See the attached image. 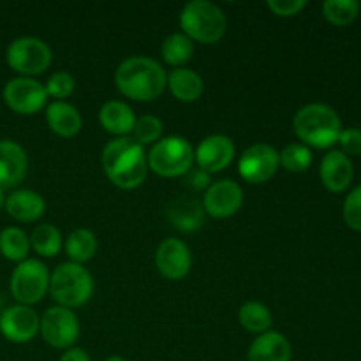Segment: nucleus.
Returning a JSON list of instances; mask_svg holds the SVG:
<instances>
[{
  "instance_id": "obj_1",
  "label": "nucleus",
  "mask_w": 361,
  "mask_h": 361,
  "mask_svg": "<svg viewBox=\"0 0 361 361\" xmlns=\"http://www.w3.org/2000/svg\"><path fill=\"white\" fill-rule=\"evenodd\" d=\"M101 162L109 182L118 189L133 190L147 178V152L133 136L108 141L102 148Z\"/></svg>"
},
{
  "instance_id": "obj_2",
  "label": "nucleus",
  "mask_w": 361,
  "mask_h": 361,
  "mask_svg": "<svg viewBox=\"0 0 361 361\" xmlns=\"http://www.w3.org/2000/svg\"><path fill=\"white\" fill-rule=\"evenodd\" d=\"M166 71L150 56H129L115 71V85L120 94L137 102H150L166 90Z\"/></svg>"
},
{
  "instance_id": "obj_3",
  "label": "nucleus",
  "mask_w": 361,
  "mask_h": 361,
  "mask_svg": "<svg viewBox=\"0 0 361 361\" xmlns=\"http://www.w3.org/2000/svg\"><path fill=\"white\" fill-rule=\"evenodd\" d=\"M293 129L305 147L330 148L338 141L342 123L334 108L312 102L296 111Z\"/></svg>"
},
{
  "instance_id": "obj_4",
  "label": "nucleus",
  "mask_w": 361,
  "mask_h": 361,
  "mask_svg": "<svg viewBox=\"0 0 361 361\" xmlns=\"http://www.w3.org/2000/svg\"><path fill=\"white\" fill-rule=\"evenodd\" d=\"M180 28L182 34L192 42L215 44L221 41L228 28L226 14L210 0H190L180 11Z\"/></svg>"
},
{
  "instance_id": "obj_5",
  "label": "nucleus",
  "mask_w": 361,
  "mask_h": 361,
  "mask_svg": "<svg viewBox=\"0 0 361 361\" xmlns=\"http://www.w3.org/2000/svg\"><path fill=\"white\" fill-rule=\"evenodd\" d=\"M48 293L59 307L78 309L94 295V279L83 264L62 263L49 274Z\"/></svg>"
},
{
  "instance_id": "obj_6",
  "label": "nucleus",
  "mask_w": 361,
  "mask_h": 361,
  "mask_svg": "<svg viewBox=\"0 0 361 361\" xmlns=\"http://www.w3.org/2000/svg\"><path fill=\"white\" fill-rule=\"evenodd\" d=\"M148 169L162 178H178L187 175L194 164V148L185 137L166 136L152 145L147 154Z\"/></svg>"
},
{
  "instance_id": "obj_7",
  "label": "nucleus",
  "mask_w": 361,
  "mask_h": 361,
  "mask_svg": "<svg viewBox=\"0 0 361 361\" xmlns=\"http://www.w3.org/2000/svg\"><path fill=\"white\" fill-rule=\"evenodd\" d=\"M11 295L20 305L32 307L41 302L49 289V271L39 259H25L18 263L11 274Z\"/></svg>"
},
{
  "instance_id": "obj_8",
  "label": "nucleus",
  "mask_w": 361,
  "mask_h": 361,
  "mask_svg": "<svg viewBox=\"0 0 361 361\" xmlns=\"http://www.w3.org/2000/svg\"><path fill=\"white\" fill-rule=\"evenodd\" d=\"M6 60L13 71L25 78L42 74L51 66L53 53L51 48L42 39L25 35L18 37L7 46Z\"/></svg>"
},
{
  "instance_id": "obj_9",
  "label": "nucleus",
  "mask_w": 361,
  "mask_h": 361,
  "mask_svg": "<svg viewBox=\"0 0 361 361\" xmlns=\"http://www.w3.org/2000/svg\"><path fill=\"white\" fill-rule=\"evenodd\" d=\"M39 331H41L46 344L55 349L67 351L80 338V319L71 309L59 305L51 307L41 316Z\"/></svg>"
},
{
  "instance_id": "obj_10",
  "label": "nucleus",
  "mask_w": 361,
  "mask_h": 361,
  "mask_svg": "<svg viewBox=\"0 0 361 361\" xmlns=\"http://www.w3.org/2000/svg\"><path fill=\"white\" fill-rule=\"evenodd\" d=\"M4 101L18 115H35L48 102L44 85L34 78H13L4 87Z\"/></svg>"
},
{
  "instance_id": "obj_11",
  "label": "nucleus",
  "mask_w": 361,
  "mask_h": 361,
  "mask_svg": "<svg viewBox=\"0 0 361 361\" xmlns=\"http://www.w3.org/2000/svg\"><path fill=\"white\" fill-rule=\"evenodd\" d=\"M279 152L268 143L250 145L238 159V173L245 182L264 183L275 176L279 169Z\"/></svg>"
},
{
  "instance_id": "obj_12",
  "label": "nucleus",
  "mask_w": 361,
  "mask_h": 361,
  "mask_svg": "<svg viewBox=\"0 0 361 361\" xmlns=\"http://www.w3.org/2000/svg\"><path fill=\"white\" fill-rule=\"evenodd\" d=\"M243 204V190L235 180H219L210 183L203 194L201 207L214 219L233 217Z\"/></svg>"
},
{
  "instance_id": "obj_13",
  "label": "nucleus",
  "mask_w": 361,
  "mask_h": 361,
  "mask_svg": "<svg viewBox=\"0 0 361 361\" xmlns=\"http://www.w3.org/2000/svg\"><path fill=\"white\" fill-rule=\"evenodd\" d=\"M41 317L32 307L13 305L0 316V334L14 344H27L39 334Z\"/></svg>"
},
{
  "instance_id": "obj_14",
  "label": "nucleus",
  "mask_w": 361,
  "mask_h": 361,
  "mask_svg": "<svg viewBox=\"0 0 361 361\" xmlns=\"http://www.w3.org/2000/svg\"><path fill=\"white\" fill-rule=\"evenodd\" d=\"M233 159H235V143L224 134H212L204 137L194 150V162L208 175L226 169Z\"/></svg>"
},
{
  "instance_id": "obj_15",
  "label": "nucleus",
  "mask_w": 361,
  "mask_h": 361,
  "mask_svg": "<svg viewBox=\"0 0 361 361\" xmlns=\"http://www.w3.org/2000/svg\"><path fill=\"white\" fill-rule=\"evenodd\" d=\"M155 267H157L159 274L168 281H180L190 271L192 254L182 240L168 238L157 247Z\"/></svg>"
},
{
  "instance_id": "obj_16",
  "label": "nucleus",
  "mask_w": 361,
  "mask_h": 361,
  "mask_svg": "<svg viewBox=\"0 0 361 361\" xmlns=\"http://www.w3.org/2000/svg\"><path fill=\"white\" fill-rule=\"evenodd\" d=\"M27 152L16 141H0V189H14L27 175Z\"/></svg>"
},
{
  "instance_id": "obj_17",
  "label": "nucleus",
  "mask_w": 361,
  "mask_h": 361,
  "mask_svg": "<svg viewBox=\"0 0 361 361\" xmlns=\"http://www.w3.org/2000/svg\"><path fill=\"white\" fill-rule=\"evenodd\" d=\"M319 176L323 185L331 192H342L353 180L351 159L341 150H331L321 161Z\"/></svg>"
},
{
  "instance_id": "obj_18",
  "label": "nucleus",
  "mask_w": 361,
  "mask_h": 361,
  "mask_svg": "<svg viewBox=\"0 0 361 361\" xmlns=\"http://www.w3.org/2000/svg\"><path fill=\"white\" fill-rule=\"evenodd\" d=\"M293 348L286 335L267 331L257 335L247 353V361H291Z\"/></svg>"
},
{
  "instance_id": "obj_19",
  "label": "nucleus",
  "mask_w": 361,
  "mask_h": 361,
  "mask_svg": "<svg viewBox=\"0 0 361 361\" xmlns=\"http://www.w3.org/2000/svg\"><path fill=\"white\" fill-rule=\"evenodd\" d=\"M6 212L18 222H35L44 215L46 203L35 190H14L6 200Z\"/></svg>"
},
{
  "instance_id": "obj_20",
  "label": "nucleus",
  "mask_w": 361,
  "mask_h": 361,
  "mask_svg": "<svg viewBox=\"0 0 361 361\" xmlns=\"http://www.w3.org/2000/svg\"><path fill=\"white\" fill-rule=\"evenodd\" d=\"M99 122L106 133L116 137H123L133 134L136 115L133 108L122 101H108L99 109Z\"/></svg>"
},
{
  "instance_id": "obj_21",
  "label": "nucleus",
  "mask_w": 361,
  "mask_h": 361,
  "mask_svg": "<svg viewBox=\"0 0 361 361\" xmlns=\"http://www.w3.org/2000/svg\"><path fill=\"white\" fill-rule=\"evenodd\" d=\"M46 123L60 137H74L80 134L83 118L78 108L66 101H53L46 108Z\"/></svg>"
},
{
  "instance_id": "obj_22",
  "label": "nucleus",
  "mask_w": 361,
  "mask_h": 361,
  "mask_svg": "<svg viewBox=\"0 0 361 361\" xmlns=\"http://www.w3.org/2000/svg\"><path fill=\"white\" fill-rule=\"evenodd\" d=\"M166 87L180 102H196L204 92V81L196 71L178 67L166 76Z\"/></svg>"
},
{
  "instance_id": "obj_23",
  "label": "nucleus",
  "mask_w": 361,
  "mask_h": 361,
  "mask_svg": "<svg viewBox=\"0 0 361 361\" xmlns=\"http://www.w3.org/2000/svg\"><path fill=\"white\" fill-rule=\"evenodd\" d=\"M97 236L87 228L74 229L66 240L67 256H69L71 263L76 264H85L87 261H90L97 252Z\"/></svg>"
},
{
  "instance_id": "obj_24",
  "label": "nucleus",
  "mask_w": 361,
  "mask_h": 361,
  "mask_svg": "<svg viewBox=\"0 0 361 361\" xmlns=\"http://www.w3.org/2000/svg\"><path fill=\"white\" fill-rule=\"evenodd\" d=\"M194 55V42L187 37L182 32H175L169 34L168 37L162 41L161 46V56L168 66L183 67Z\"/></svg>"
},
{
  "instance_id": "obj_25",
  "label": "nucleus",
  "mask_w": 361,
  "mask_h": 361,
  "mask_svg": "<svg viewBox=\"0 0 361 361\" xmlns=\"http://www.w3.org/2000/svg\"><path fill=\"white\" fill-rule=\"evenodd\" d=\"M203 207L197 201L178 200L169 208V221L182 231H194L203 224Z\"/></svg>"
},
{
  "instance_id": "obj_26",
  "label": "nucleus",
  "mask_w": 361,
  "mask_h": 361,
  "mask_svg": "<svg viewBox=\"0 0 361 361\" xmlns=\"http://www.w3.org/2000/svg\"><path fill=\"white\" fill-rule=\"evenodd\" d=\"M238 319H240V324H242L247 331L256 335L270 331L271 323H274V317H271L270 309L259 302L243 303V305L240 307Z\"/></svg>"
},
{
  "instance_id": "obj_27",
  "label": "nucleus",
  "mask_w": 361,
  "mask_h": 361,
  "mask_svg": "<svg viewBox=\"0 0 361 361\" xmlns=\"http://www.w3.org/2000/svg\"><path fill=\"white\" fill-rule=\"evenodd\" d=\"M30 250V238L20 228H6L0 231V254L7 261L21 263Z\"/></svg>"
},
{
  "instance_id": "obj_28",
  "label": "nucleus",
  "mask_w": 361,
  "mask_h": 361,
  "mask_svg": "<svg viewBox=\"0 0 361 361\" xmlns=\"http://www.w3.org/2000/svg\"><path fill=\"white\" fill-rule=\"evenodd\" d=\"M62 235L53 224H41L32 231L30 247L41 257H55L62 250Z\"/></svg>"
},
{
  "instance_id": "obj_29",
  "label": "nucleus",
  "mask_w": 361,
  "mask_h": 361,
  "mask_svg": "<svg viewBox=\"0 0 361 361\" xmlns=\"http://www.w3.org/2000/svg\"><path fill=\"white\" fill-rule=\"evenodd\" d=\"M279 164L289 173H303L312 164V152L303 143H291L279 154Z\"/></svg>"
},
{
  "instance_id": "obj_30",
  "label": "nucleus",
  "mask_w": 361,
  "mask_h": 361,
  "mask_svg": "<svg viewBox=\"0 0 361 361\" xmlns=\"http://www.w3.org/2000/svg\"><path fill=\"white\" fill-rule=\"evenodd\" d=\"M360 14V4L356 0H326L323 4V16L337 27L353 23Z\"/></svg>"
},
{
  "instance_id": "obj_31",
  "label": "nucleus",
  "mask_w": 361,
  "mask_h": 361,
  "mask_svg": "<svg viewBox=\"0 0 361 361\" xmlns=\"http://www.w3.org/2000/svg\"><path fill=\"white\" fill-rule=\"evenodd\" d=\"M162 133H164V126L161 118L154 115H143L136 118L133 137L141 147H145V145H155L159 140H162Z\"/></svg>"
},
{
  "instance_id": "obj_32",
  "label": "nucleus",
  "mask_w": 361,
  "mask_h": 361,
  "mask_svg": "<svg viewBox=\"0 0 361 361\" xmlns=\"http://www.w3.org/2000/svg\"><path fill=\"white\" fill-rule=\"evenodd\" d=\"M44 88L48 97L56 99V101H63V99H67L74 92L76 81H74V78L71 76L69 73H66V71H56V73H53L51 76L48 78Z\"/></svg>"
},
{
  "instance_id": "obj_33",
  "label": "nucleus",
  "mask_w": 361,
  "mask_h": 361,
  "mask_svg": "<svg viewBox=\"0 0 361 361\" xmlns=\"http://www.w3.org/2000/svg\"><path fill=\"white\" fill-rule=\"evenodd\" d=\"M344 221L355 231H361V185L353 189L344 201Z\"/></svg>"
},
{
  "instance_id": "obj_34",
  "label": "nucleus",
  "mask_w": 361,
  "mask_h": 361,
  "mask_svg": "<svg viewBox=\"0 0 361 361\" xmlns=\"http://www.w3.org/2000/svg\"><path fill=\"white\" fill-rule=\"evenodd\" d=\"M268 9L279 18H291L307 7L305 0H268Z\"/></svg>"
},
{
  "instance_id": "obj_35",
  "label": "nucleus",
  "mask_w": 361,
  "mask_h": 361,
  "mask_svg": "<svg viewBox=\"0 0 361 361\" xmlns=\"http://www.w3.org/2000/svg\"><path fill=\"white\" fill-rule=\"evenodd\" d=\"M337 143H341L342 154L345 155H361V129H344L341 130Z\"/></svg>"
},
{
  "instance_id": "obj_36",
  "label": "nucleus",
  "mask_w": 361,
  "mask_h": 361,
  "mask_svg": "<svg viewBox=\"0 0 361 361\" xmlns=\"http://www.w3.org/2000/svg\"><path fill=\"white\" fill-rule=\"evenodd\" d=\"M187 183L196 190H207L208 187H210V175L200 168L190 169V171L187 173Z\"/></svg>"
},
{
  "instance_id": "obj_37",
  "label": "nucleus",
  "mask_w": 361,
  "mask_h": 361,
  "mask_svg": "<svg viewBox=\"0 0 361 361\" xmlns=\"http://www.w3.org/2000/svg\"><path fill=\"white\" fill-rule=\"evenodd\" d=\"M59 361H92L90 356L87 355V351L81 348H71L60 356Z\"/></svg>"
},
{
  "instance_id": "obj_38",
  "label": "nucleus",
  "mask_w": 361,
  "mask_h": 361,
  "mask_svg": "<svg viewBox=\"0 0 361 361\" xmlns=\"http://www.w3.org/2000/svg\"><path fill=\"white\" fill-rule=\"evenodd\" d=\"M6 200H7L6 190L0 189V210H2V208H6Z\"/></svg>"
},
{
  "instance_id": "obj_39",
  "label": "nucleus",
  "mask_w": 361,
  "mask_h": 361,
  "mask_svg": "<svg viewBox=\"0 0 361 361\" xmlns=\"http://www.w3.org/2000/svg\"><path fill=\"white\" fill-rule=\"evenodd\" d=\"M104 361H129V360H126L123 356H109V358H106Z\"/></svg>"
}]
</instances>
